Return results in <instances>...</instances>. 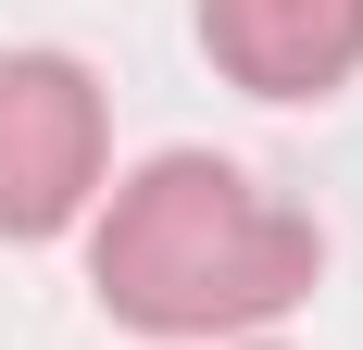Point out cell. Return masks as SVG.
<instances>
[{
	"instance_id": "6da1fadb",
	"label": "cell",
	"mask_w": 363,
	"mask_h": 350,
	"mask_svg": "<svg viewBox=\"0 0 363 350\" xmlns=\"http://www.w3.org/2000/svg\"><path fill=\"white\" fill-rule=\"evenodd\" d=\"M313 276H326L313 213H289L276 188H251V175L213 163V150H150V163L101 201V225H88V288H101V313H125L163 350L263 338L289 300H313Z\"/></svg>"
},
{
	"instance_id": "7a4b0ae2",
	"label": "cell",
	"mask_w": 363,
	"mask_h": 350,
	"mask_svg": "<svg viewBox=\"0 0 363 350\" xmlns=\"http://www.w3.org/2000/svg\"><path fill=\"white\" fill-rule=\"evenodd\" d=\"M101 201V88L75 50H0V238H63Z\"/></svg>"
},
{
	"instance_id": "3957f363",
	"label": "cell",
	"mask_w": 363,
	"mask_h": 350,
	"mask_svg": "<svg viewBox=\"0 0 363 350\" xmlns=\"http://www.w3.org/2000/svg\"><path fill=\"white\" fill-rule=\"evenodd\" d=\"M201 50L251 101H326L363 63V0H201Z\"/></svg>"
},
{
	"instance_id": "277c9868",
	"label": "cell",
	"mask_w": 363,
	"mask_h": 350,
	"mask_svg": "<svg viewBox=\"0 0 363 350\" xmlns=\"http://www.w3.org/2000/svg\"><path fill=\"white\" fill-rule=\"evenodd\" d=\"M225 350H263V338H225Z\"/></svg>"
}]
</instances>
